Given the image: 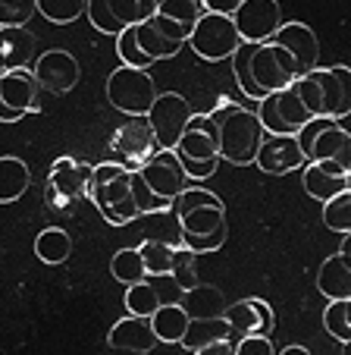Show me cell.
<instances>
[{
  "label": "cell",
  "mask_w": 351,
  "mask_h": 355,
  "mask_svg": "<svg viewBox=\"0 0 351 355\" xmlns=\"http://www.w3.org/2000/svg\"><path fill=\"white\" fill-rule=\"evenodd\" d=\"M170 211H176V217H179L182 245L188 252L207 255V252H219L226 245V236H229L226 205L210 189L188 186L186 192H179L172 198Z\"/></svg>",
  "instance_id": "obj_1"
},
{
  "label": "cell",
  "mask_w": 351,
  "mask_h": 355,
  "mask_svg": "<svg viewBox=\"0 0 351 355\" xmlns=\"http://www.w3.org/2000/svg\"><path fill=\"white\" fill-rule=\"evenodd\" d=\"M229 60H232V76L239 82L242 94L251 98L254 104L264 101L267 94L285 88L291 79H298L291 57L279 44H273V41H264V44L242 41Z\"/></svg>",
  "instance_id": "obj_2"
},
{
  "label": "cell",
  "mask_w": 351,
  "mask_h": 355,
  "mask_svg": "<svg viewBox=\"0 0 351 355\" xmlns=\"http://www.w3.org/2000/svg\"><path fill=\"white\" fill-rule=\"evenodd\" d=\"M210 120L217 123L219 161H229V164H235V167L254 164L258 148L267 135L264 126H260V120H258V114H254V107L223 101V104L210 114Z\"/></svg>",
  "instance_id": "obj_3"
},
{
  "label": "cell",
  "mask_w": 351,
  "mask_h": 355,
  "mask_svg": "<svg viewBox=\"0 0 351 355\" xmlns=\"http://www.w3.org/2000/svg\"><path fill=\"white\" fill-rule=\"evenodd\" d=\"M129 173L132 167L120 161H104L98 167H91V180H88V198L100 211L110 227H126L138 214L132 201V186H129Z\"/></svg>",
  "instance_id": "obj_4"
},
{
  "label": "cell",
  "mask_w": 351,
  "mask_h": 355,
  "mask_svg": "<svg viewBox=\"0 0 351 355\" xmlns=\"http://www.w3.org/2000/svg\"><path fill=\"white\" fill-rule=\"evenodd\" d=\"M172 155L179 157L182 170L188 173V180H210L219 167V139H217V123L210 120V114H192V120L186 123L179 141L172 148Z\"/></svg>",
  "instance_id": "obj_5"
},
{
  "label": "cell",
  "mask_w": 351,
  "mask_h": 355,
  "mask_svg": "<svg viewBox=\"0 0 351 355\" xmlns=\"http://www.w3.org/2000/svg\"><path fill=\"white\" fill-rule=\"evenodd\" d=\"M305 161H336L351 170V135L339 120L314 116L295 132Z\"/></svg>",
  "instance_id": "obj_6"
},
{
  "label": "cell",
  "mask_w": 351,
  "mask_h": 355,
  "mask_svg": "<svg viewBox=\"0 0 351 355\" xmlns=\"http://www.w3.org/2000/svg\"><path fill=\"white\" fill-rule=\"evenodd\" d=\"M88 180H91V164L60 155L47 170L44 205L53 211H73V205L88 198Z\"/></svg>",
  "instance_id": "obj_7"
},
{
  "label": "cell",
  "mask_w": 351,
  "mask_h": 355,
  "mask_svg": "<svg viewBox=\"0 0 351 355\" xmlns=\"http://www.w3.org/2000/svg\"><path fill=\"white\" fill-rule=\"evenodd\" d=\"M154 98H157V85L147 69L120 67L107 76V101L116 110L129 116H147Z\"/></svg>",
  "instance_id": "obj_8"
},
{
  "label": "cell",
  "mask_w": 351,
  "mask_h": 355,
  "mask_svg": "<svg viewBox=\"0 0 351 355\" xmlns=\"http://www.w3.org/2000/svg\"><path fill=\"white\" fill-rule=\"evenodd\" d=\"M186 44H192V51L201 60L217 63V60H226V57L235 54V47L242 44V38H239V32H235L232 16L204 10V13L198 16V22H195Z\"/></svg>",
  "instance_id": "obj_9"
},
{
  "label": "cell",
  "mask_w": 351,
  "mask_h": 355,
  "mask_svg": "<svg viewBox=\"0 0 351 355\" xmlns=\"http://www.w3.org/2000/svg\"><path fill=\"white\" fill-rule=\"evenodd\" d=\"M254 114H258L267 135H295L307 120H314L311 110L305 107V101L298 98V92L291 88V82L279 92L267 94L264 101H258Z\"/></svg>",
  "instance_id": "obj_10"
},
{
  "label": "cell",
  "mask_w": 351,
  "mask_h": 355,
  "mask_svg": "<svg viewBox=\"0 0 351 355\" xmlns=\"http://www.w3.org/2000/svg\"><path fill=\"white\" fill-rule=\"evenodd\" d=\"M41 110V88L32 67L7 69L0 76V123H19L22 116Z\"/></svg>",
  "instance_id": "obj_11"
},
{
  "label": "cell",
  "mask_w": 351,
  "mask_h": 355,
  "mask_svg": "<svg viewBox=\"0 0 351 355\" xmlns=\"http://www.w3.org/2000/svg\"><path fill=\"white\" fill-rule=\"evenodd\" d=\"M188 120H192V104L182 94H176V92L157 94L151 110H147V126H151L157 151H172Z\"/></svg>",
  "instance_id": "obj_12"
},
{
  "label": "cell",
  "mask_w": 351,
  "mask_h": 355,
  "mask_svg": "<svg viewBox=\"0 0 351 355\" xmlns=\"http://www.w3.org/2000/svg\"><path fill=\"white\" fill-rule=\"evenodd\" d=\"M154 13V0H88L85 16L100 35H120Z\"/></svg>",
  "instance_id": "obj_13"
},
{
  "label": "cell",
  "mask_w": 351,
  "mask_h": 355,
  "mask_svg": "<svg viewBox=\"0 0 351 355\" xmlns=\"http://www.w3.org/2000/svg\"><path fill=\"white\" fill-rule=\"evenodd\" d=\"M135 173L141 176V182H145L160 201H170V205L179 192L195 186V182L188 180V173L182 170L179 157L172 155V151H154L147 161H141L138 167H135Z\"/></svg>",
  "instance_id": "obj_14"
},
{
  "label": "cell",
  "mask_w": 351,
  "mask_h": 355,
  "mask_svg": "<svg viewBox=\"0 0 351 355\" xmlns=\"http://www.w3.org/2000/svg\"><path fill=\"white\" fill-rule=\"evenodd\" d=\"M232 22H235V32L242 41L264 44L282 26V7H279V0H242L232 10Z\"/></svg>",
  "instance_id": "obj_15"
},
{
  "label": "cell",
  "mask_w": 351,
  "mask_h": 355,
  "mask_svg": "<svg viewBox=\"0 0 351 355\" xmlns=\"http://www.w3.org/2000/svg\"><path fill=\"white\" fill-rule=\"evenodd\" d=\"M32 73H35V82H38L41 94H66V92H73L82 79L79 60H75L69 51H63V47H51V51L35 57Z\"/></svg>",
  "instance_id": "obj_16"
},
{
  "label": "cell",
  "mask_w": 351,
  "mask_h": 355,
  "mask_svg": "<svg viewBox=\"0 0 351 355\" xmlns=\"http://www.w3.org/2000/svg\"><path fill=\"white\" fill-rule=\"evenodd\" d=\"M201 13H204L201 0H154V13L147 16V22L166 41L186 44Z\"/></svg>",
  "instance_id": "obj_17"
},
{
  "label": "cell",
  "mask_w": 351,
  "mask_h": 355,
  "mask_svg": "<svg viewBox=\"0 0 351 355\" xmlns=\"http://www.w3.org/2000/svg\"><path fill=\"white\" fill-rule=\"evenodd\" d=\"M311 79L317 85L320 114L326 120H339L351 114V69L348 67H330V69H311Z\"/></svg>",
  "instance_id": "obj_18"
},
{
  "label": "cell",
  "mask_w": 351,
  "mask_h": 355,
  "mask_svg": "<svg viewBox=\"0 0 351 355\" xmlns=\"http://www.w3.org/2000/svg\"><path fill=\"white\" fill-rule=\"evenodd\" d=\"M219 318H223L226 327H229L232 343L242 340V336H248V334L270 336L273 330H276V311L270 309V302L258 299V295L242 299V302H232L229 309H223Z\"/></svg>",
  "instance_id": "obj_19"
},
{
  "label": "cell",
  "mask_w": 351,
  "mask_h": 355,
  "mask_svg": "<svg viewBox=\"0 0 351 355\" xmlns=\"http://www.w3.org/2000/svg\"><path fill=\"white\" fill-rule=\"evenodd\" d=\"M270 41H273V44H279L285 54L291 57V63H295V73H298V76L317 69L320 41H317V35H314L311 26H305V22H282Z\"/></svg>",
  "instance_id": "obj_20"
},
{
  "label": "cell",
  "mask_w": 351,
  "mask_h": 355,
  "mask_svg": "<svg viewBox=\"0 0 351 355\" xmlns=\"http://www.w3.org/2000/svg\"><path fill=\"white\" fill-rule=\"evenodd\" d=\"M154 151H157V145H154L147 116H129V120L110 135V155L120 157V164H135V167H138Z\"/></svg>",
  "instance_id": "obj_21"
},
{
  "label": "cell",
  "mask_w": 351,
  "mask_h": 355,
  "mask_svg": "<svg viewBox=\"0 0 351 355\" xmlns=\"http://www.w3.org/2000/svg\"><path fill=\"white\" fill-rule=\"evenodd\" d=\"M305 155H301V145L295 135H264L258 148V157H254V167H260L270 176H282L291 170L305 167Z\"/></svg>",
  "instance_id": "obj_22"
},
{
  "label": "cell",
  "mask_w": 351,
  "mask_h": 355,
  "mask_svg": "<svg viewBox=\"0 0 351 355\" xmlns=\"http://www.w3.org/2000/svg\"><path fill=\"white\" fill-rule=\"evenodd\" d=\"M301 186L311 198L330 201L332 195L351 189V170L336 161H307L305 173H301Z\"/></svg>",
  "instance_id": "obj_23"
},
{
  "label": "cell",
  "mask_w": 351,
  "mask_h": 355,
  "mask_svg": "<svg viewBox=\"0 0 351 355\" xmlns=\"http://www.w3.org/2000/svg\"><path fill=\"white\" fill-rule=\"evenodd\" d=\"M107 343L113 349H120V352H138V355L157 349V336L151 330V321L147 318H135V315L113 324L110 334H107Z\"/></svg>",
  "instance_id": "obj_24"
},
{
  "label": "cell",
  "mask_w": 351,
  "mask_h": 355,
  "mask_svg": "<svg viewBox=\"0 0 351 355\" xmlns=\"http://www.w3.org/2000/svg\"><path fill=\"white\" fill-rule=\"evenodd\" d=\"M317 289L326 299H351V252L339 248L317 270Z\"/></svg>",
  "instance_id": "obj_25"
},
{
  "label": "cell",
  "mask_w": 351,
  "mask_h": 355,
  "mask_svg": "<svg viewBox=\"0 0 351 355\" xmlns=\"http://www.w3.org/2000/svg\"><path fill=\"white\" fill-rule=\"evenodd\" d=\"M32 186V170L22 157L0 155V205H13Z\"/></svg>",
  "instance_id": "obj_26"
},
{
  "label": "cell",
  "mask_w": 351,
  "mask_h": 355,
  "mask_svg": "<svg viewBox=\"0 0 351 355\" xmlns=\"http://www.w3.org/2000/svg\"><path fill=\"white\" fill-rule=\"evenodd\" d=\"M129 315L135 318H151L160 305H166L163 293H160V277H145L141 283L126 286V299H123Z\"/></svg>",
  "instance_id": "obj_27"
},
{
  "label": "cell",
  "mask_w": 351,
  "mask_h": 355,
  "mask_svg": "<svg viewBox=\"0 0 351 355\" xmlns=\"http://www.w3.org/2000/svg\"><path fill=\"white\" fill-rule=\"evenodd\" d=\"M147 321H151V330H154V336H157V343H179L192 318H188V311L182 309L179 302H166Z\"/></svg>",
  "instance_id": "obj_28"
},
{
  "label": "cell",
  "mask_w": 351,
  "mask_h": 355,
  "mask_svg": "<svg viewBox=\"0 0 351 355\" xmlns=\"http://www.w3.org/2000/svg\"><path fill=\"white\" fill-rule=\"evenodd\" d=\"M0 54L7 69L28 67L35 57V35L28 28H0Z\"/></svg>",
  "instance_id": "obj_29"
},
{
  "label": "cell",
  "mask_w": 351,
  "mask_h": 355,
  "mask_svg": "<svg viewBox=\"0 0 351 355\" xmlns=\"http://www.w3.org/2000/svg\"><path fill=\"white\" fill-rule=\"evenodd\" d=\"M217 340H232L229 336V327H226L223 318H192L186 327V334H182L179 346L188 349V352H198L201 346H207V343H217Z\"/></svg>",
  "instance_id": "obj_30"
},
{
  "label": "cell",
  "mask_w": 351,
  "mask_h": 355,
  "mask_svg": "<svg viewBox=\"0 0 351 355\" xmlns=\"http://www.w3.org/2000/svg\"><path fill=\"white\" fill-rule=\"evenodd\" d=\"M35 255H38L44 264H63V261H69V255H73V236H69L63 227L41 230L38 239H35Z\"/></svg>",
  "instance_id": "obj_31"
},
{
  "label": "cell",
  "mask_w": 351,
  "mask_h": 355,
  "mask_svg": "<svg viewBox=\"0 0 351 355\" xmlns=\"http://www.w3.org/2000/svg\"><path fill=\"white\" fill-rule=\"evenodd\" d=\"M172 252H176V245H170V242L145 239L138 245V255H141V264H145V274L147 277H170Z\"/></svg>",
  "instance_id": "obj_32"
},
{
  "label": "cell",
  "mask_w": 351,
  "mask_h": 355,
  "mask_svg": "<svg viewBox=\"0 0 351 355\" xmlns=\"http://www.w3.org/2000/svg\"><path fill=\"white\" fill-rule=\"evenodd\" d=\"M323 223H326V230H332L339 236L351 233V189H345V192L332 195L330 201H323Z\"/></svg>",
  "instance_id": "obj_33"
},
{
  "label": "cell",
  "mask_w": 351,
  "mask_h": 355,
  "mask_svg": "<svg viewBox=\"0 0 351 355\" xmlns=\"http://www.w3.org/2000/svg\"><path fill=\"white\" fill-rule=\"evenodd\" d=\"M110 274L113 280H120L123 286H132V283H141L145 280V264H141V255L138 248H120L110 261Z\"/></svg>",
  "instance_id": "obj_34"
},
{
  "label": "cell",
  "mask_w": 351,
  "mask_h": 355,
  "mask_svg": "<svg viewBox=\"0 0 351 355\" xmlns=\"http://www.w3.org/2000/svg\"><path fill=\"white\" fill-rule=\"evenodd\" d=\"M88 0H35V10L53 26H69L79 16H85Z\"/></svg>",
  "instance_id": "obj_35"
},
{
  "label": "cell",
  "mask_w": 351,
  "mask_h": 355,
  "mask_svg": "<svg viewBox=\"0 0 351 355\" xmlns=\"http://www.w3.org/2000/svg\"><path fill=\"white\" fill-rule=\"evenodd\" d=\"M323 327L339 343H351V299H332L323 311Z\"/></svg>",
  "instance_id": "obj_36"
},
{
  "label": "cell",
  "mask_w": 351,
  "mask_h": 355,
  "mask_svg": "<svg viewBox=\"0 0 351 355\" xmlns=\"http://www.w3.org/2000/svg\"><path fill=\"white\" fill-rule=\"evenodd\" d=\"M35 13V0H0V28H26Z\"/></svg>",
  "instance_id": "obj_37"
},
{
  "label": "cell",
  "mask_w": 351,
  "mask_h": 355,
  "mask_svg": "<svg viewBox=\"0 0 351 355\" xmlns=\"http://www.w3.org/2000/svg\"><path fill=\"white\" fill-rule=\"evenodd\" d=\"M129 186H132V201H135V208H138V214H166V211L172 208L170 201H160L157 195L141 182V176L135 173V170L129 173Z\"/></svg>",
  "instance_id": "obj_38"
},
{
  "label": "cell",
  "mask_w": 351,
  "mask_h": 355,
  "mask_svg": "<svg viewBox=\"0 0 351 355\" xmlns=\"http://www.w3.org/2000/svg\"><path fill=\"white\" fill-rule=\"evenodd\" d=\"M116 54H120L123 67H135V69H147L151 67V57H145V51L138 47V41H135V26L132 28H123L120 35H116Z\"/></svg>",
  "instance_id": "obj_39"
},
{
  "label": "cell",
  "mask_w": 351,
  "mask_h": 355,
  "mask_svg": "<svg viewBox=\"0 0 351 355\" xmlns=\"http://www.w3.org/2000/svg\"><path fill=\"white\" fill-rule=\"evenodd\" d=\"M172 283L186 293V289L198 286V277H195V252H188L186 245H179L172 252V268H170Z\"/></svg>",
  "instance_id": "obj_40"
},
{
  "label": "cell",
  "mask_w": 351,
  "mask_h": 355,
  "mask_svg": "<svg viewBox=\"0 0 351 355\" xmlns=\"http://www.w3.org/2000/svg\"><path fill=\"white\" fill-rule=\"evenodd\" d=\"M235 355H276V349H273V340L264 334H248L242 336V340H235Z\"/></svg>",
  "instance_id": "obj_41"
},
{
  "label": "cell",
  "mask_w": 351,
  "mask_h": 355,
  "mask_svg": "<svg viewBox=\"0 0 351 355\" xmlns=\"http://www.w3.org/2000/svg\"><path fill=\"white\" fill-rule=\"evenodd\" d=\"M235 343L232 340H217V343H207V346H201L198 352H192V355H235Z\"/></svg>",
  "instance_id": "obj_42"
},
{
  "label": "cell",
  "mask_w": 351,
  "mask_h": 355,
  "mask_svg": "<svg viewBox=\"0 0 351 355\" xmlns=\"http://www.w3.org/2000/svg\"><path fill=\"white\" fill-rule=\"evenodd\" d=\"M204 3V10H210V13H226V16H232V10L239 7L242 0H201Z\"/></svg>",
  "instance_id": "obj_43"
},
{
  "label": "cell",
  "mask_w": 351,
  "mask_h": 355,
  "mask_svg": "<svg viewBox=\"0 0 351 355\" xmlns=\"http://www.w3.org/2000/svg\"><path fill=\"white\" fill-rule=\"evenodd\" d=\"M276 355H311V352H307L305 346H285L282 352H276Z\"/></svg>",
  "instance_id": "obj_44"
},
{
  "label": "cell",
  "mask_w": 351,
  "mask_h": 355,
  "mask_svg": "<svg viewBox=\"0 0 351 355\" xmlns=\"http://www.w3.org/2000/svg\"><path fill=\"white\" fill-rule=\"evenodd\" d=\"M7 73V63H3V54H0V76Z\"/></svg>",
  "instance_id": "obj_45"
}]
</instances>
